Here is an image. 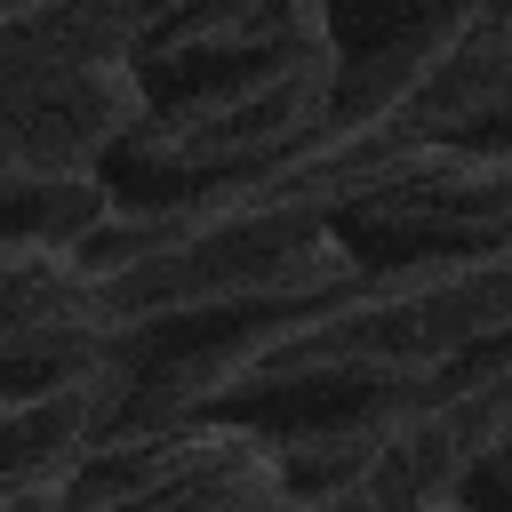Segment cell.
<instances>
[{"instance_id":"277c9868","label":"cell","mask_w":512,"mask_h":512,"mask_svg":"<svg viewBox=\"0 0 512 512\" xmlns=\"http://www.w3.org/2000/svg\"><path fill=\"white\" fill-rule=\"evenodd\" d=\"M112 360V320L96 304L72 240H0V392H32Z\"/></svg>"},{"instance_id":"8992f818","label":"cell","mask_w":512,"mask_h":512,"mask_svg":"<svg viewBox=\"0 0 512 512\" xmlns=\"http://www.w3.org/2000/svg\"><path fill=\"white\" fill-rule=\"evenodd\" d=\"M120 392H128V360L120 352L96 360V368H80V376H56V384L0 392V496L64 472L96 432H112Z\"/></svg>"},{"instance_id":"ba28073f","label":"cell","mask_w":512,"mask_h":512,"mask_svg":"<svg viewBox=\"0 0 512 512\" xmlns=\"http://www.w3.org/2000/svg\"><path fill=\"white\" fill-rule=\"evenodd\" d=\"M472 504H512V448L480 472V488H472Z\"/></svg>"},{"instance_id":"5b68a950","label":"cell","mask_w":512,"mask_h":512,"mask_svg":"<svg viewBox=\"0 0 512 512\" xmlns=\"http://www.w3.org/2000/svg\"><path fill=\"white\" fill-rule=\"evenodd\" d=\"M320 40H328V0H192L184 16H168L152 32L136 72L152 96H176V88H200L216 72L304 56Z\"/></svg>"},{"instance_id":"7a4b0ae2","label":"cell","mask_w":512,"mask_h":512,"mask_svg":"<svg viewBox=\"0 0 512 512\" xmlns=\"http://www.w3.org/2000/svg\"><path fill=\"white\" fill-rule=\"evenodd\" d=\"M336 48H304L280 64H248V72H216L200 88L152 96V112L112 144L104 160V216H152V208H184L216 184H240L256 168H272L280 152H296L312 128H328L336 112Z\"/></svg>"},{"instance_id":"52a82bcc","label":"cell","mask_w":512,"mask_h":512,"mask_svg":"<svg viewBox=\"0 0 512 512\" xmlns=\"http://www.w3.org/2000/svg\"><path fill=\"white\" fill-rule=\"evenodd\" d=\"M488 0H328V48L336 64H376V56H416L448 32H464Z\"/></svg>"},{"instance_id":"3957f363","label":"cell","mask_w":512,"mask_h":512,"mask_svg":"<svg viewBox=\"0 0 512 512\" xmlns=\"http://www.w3.org/2000/svg\"><path fill=\"white\" fill-rule=\"evenodd\" d=\"M40 512H304L264 424L184 416L96 432L40 496Z\"/></svg>"},{"instance_id":"6da1fadb","label":"cell","mask_w":512,"mask_h":512,"mask_svg":"<svg viewBox=\"0 0 512 512\" xmlns=\"http://www.w3.org/2000/svg\"><path fill=\"white\" fill-rule=\"evenodd\" d=\"M512 352V240L424 256L376 272L344 296L240 320L216 336L160 344L128 360L112 432L240 416V424H328L376 400L432 392L480 360Z\"/></svg>"},{"instance_id":"9c48e42d","label":"cell","mask_w":512,"mask_h":512,"mask_svg":"<svg viewBox=\"0 0 512 512\" xmlns=\"http://www.w3.org/2000/svg\"><path fill=\"white\" fill-rule=\"evenodd\" d=\"M496 8H512V0H496Z\"/></svg>"}]
</instances>
